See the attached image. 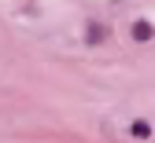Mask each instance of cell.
Instances as JSON below:
<instances>
[{
  "mask_svg": "<svg viewBox=\"0 0 155 143\" xmlns=\"http://www.w3.org/2000/svg\"><path fill=\"white\" fill-rule=\"evenodd\" d=\"M129 37L137 40V44H144V40H151V37H155V26L148 22V18H137V22L129 26Z\"/></svg>",
  "mask_w": 155,
  "mask_h": 143,
  "instance_id": "obj_1",
  "label": "cell"
},
{
  "mask_svg": "<svg viewBox=\"0 0 155 143\" xmlns=\"http://www.w3.org/2000/svg\"><path fill=\"white\" fill-rule=\"evenodd\" d=\"M129 136L137 139V143H144V139H151V125H144L140 117H133L129 121Z\"/></svg>",
  "mask_w": 155,
  "mask_h": 143,
  "instance_id": "obj_2",
  "label": "cell"
},
{
  "mask_svg": "<svg viewBox=\"0 0 155 143\" xmlns=\"http://www.w3.org/2000/svg\"><path fill=\"white\" fill-rule=\"evenodd\" d=\"M85 37H89V40H92V44H96V40H104V37H107V33H104V26H100V22H92V26H89V33H85Z\"/></svg>",
  "mask_w": 155,
  "mask_h": 143,
  "instance_id": "obj_3",
  "label": "cell"
}]
</instances>
